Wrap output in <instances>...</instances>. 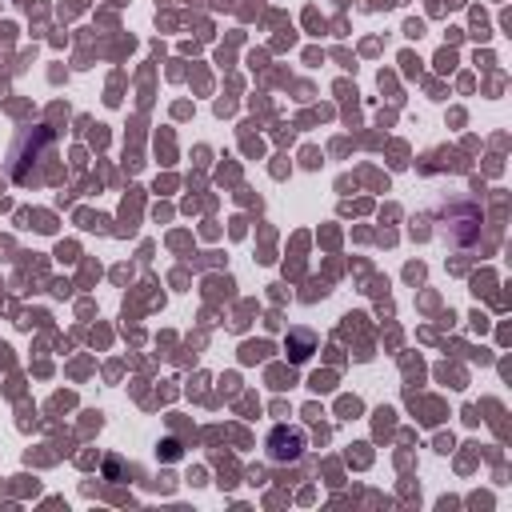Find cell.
Instances as JSON below:
<instances>
[{"label": "cell", "mask_w": 512, "mask_h": 512, "mask_svg": "<svg viewBox=\"0 0 512 512\" xmlns=\"http://www.w3.org/2000/svg\"><path fill=\"white\" fill-rule=\"evenodd\" d=\"M300 448H304V436L296 428H276L272 440H268V456L272 460H296Z\"/></svg>", "instance_id": "1"}]
</instances>
